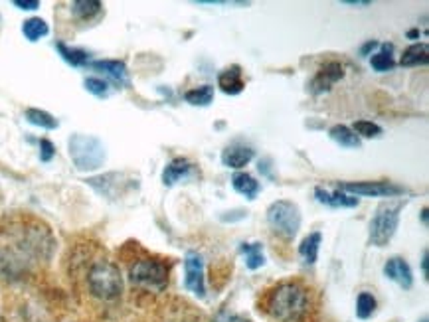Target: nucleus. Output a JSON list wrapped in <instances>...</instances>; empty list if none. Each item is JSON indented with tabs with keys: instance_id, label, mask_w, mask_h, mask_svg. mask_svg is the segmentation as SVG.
Here are the masks:
<instances>
[{
	"instance_id": "nucleus-31",
	"label": "nucleus",
	"mask_w": 429,
	"mask_h": 322,
	"mask_svg": "<svg viewBox=\"0 0 429 322\" xmlns=\"http://www.w3.org/2000/svg\"><path fill=\"white\" fill-rule=\"evenodd\" d=\"M214 322H251V321H247V319L239 316V314H234V312H226V310H221Z\"/></svg>"
},
{
	"instance_id": "nucleus-16",
	"label": "nucleus",
	"mask_w": 429,
	"mask_h": 322,
	"mask_svg": "<svg viewBox=\"0 0 429 322\" xmlns=\"http://www.w3.org/2000/svg\"><path fill=\"white\" fill-rule=\"evenodd\" d=\"M232 186H234L235 192L246 196L247 200H255L261 190L260 182L247 172H235L234 178H232Z\"/></svg>"
},
{
	"instance_id": "nucleus-28",
	"label": "nucleus",
	"mask_w": 429,
	"mask_h": 322,
	"mask_svg": "<svg viewBox=\"0 0 429 322\" xmlns=\"http://www.w3.org/2000/svg\"><path fill=\"white\" fill-rule=\"evenodd\" d=\"M352 130H354V135L360 139H376V137H380L382 135V127L378 125V123H374V121H366V119H360V121H356L354 125H352Z\"/></svg>"
},
{
	"instance_id": "nucleus-17",
	"label": "nucleus",
	"mask_w": 429,
	"mask_h": 322,
	"mask_svg": "<svg viewBox=\"0 0 429 322\" xmlns=\"http://www.w3.org/2000/svg\"><path fill=\"white\" fill-rule=\"evenodd\" d=\"M321 242H323V235L321 232L309 233L299 245V255L305 261V265H314L317 259H319V249H321Z\"/></svg>"
},
{
	"instance_id": "nucleus-6",
	"label": "nucleus",
	"mask_w": 429,
	"mask_h": 322,
	"mask_svg": "<svg viewBox=\"0 0 429 322\" xmlns=\"http://www.w3.org/2000/svg\"><path fill=\"white\" fill-rule=\"evenodd\" d=\"M267 223L279 237L293 239L301 230V210L289 200H277L267 207Z\"/></svg>"
},
{
	"instance_id": "nucleus-21",
	"label": "nucleus",
	"mask_w": 429,
	"mask_h": 322,
	"mask_svg": "<svg viewBox=\"0 0 429 322\" xmlns=\"http://www.w3.org/2000/svg\"><path fill=\"white\" fill-rule=\"evenodd\" d=\"M101 8H103V4L97 2V0H76L69 6V10L78 20H90V18L101 12Z\"/></svg>"
},
{
	"instance_id": "nucleus-18",
	"label": "nucleus",
	"mask_w": 429,
	"mask_h": 322,
	"mask_svg": "<svg viewBox=\"0 0 429 322\" xmlns=\"http://www.w3.org/2000/svg\"><path fill=\"white\" fill-rule=\"evenodd\" d=\"M429 62L428 44H412L405 48L400 58V64L403 67H416V65H426Z\"/></svg>"
},
{
	"instance_id": "nucleus-14",
	"label": "nucleus",
	"mask_w": 429,
	"mask_h": 322,
	"mask_svg": "<svg viewBox=\"0 0 429 322\" xmlns=\"http://www.w3.org/2000/svg\"><path fill=\"white\" fill-rule=\"evenodd\" d=\"M218 87H220L226 95H237L242 93L246 87V81L242 76V67L239 65H232L228 69H224L218 76Z\"/></svg>"
},
{
	"instance_id": "nucleus-29",
	"label": "nucleus",
	"mask_w": 429,
	"mask_h": 322,
	"mask_svg": "<svg viewBox=\"0 0 429 322\" xmlns=\"http://www.w3.org/2000/svg\"><path fill=\"white\" fill-rule=\"evenodd\" d=\"M83 85H85V90L90 91V93H93L95 97H107L109 91H111L109 83L101 78H85Z\"/></svg>"
},
{
	"instance_id": "nucleus-12",
	"label": "nucleus",
	"mask_w": 429,
	"mask_h": 322,
	"mask_svg": "<svg viewBox=\"0 0 429 322\" xmlns=\"http://www.w3.org/2000/svg\"><path fill=\"white\" fill-rule=\"evenodd\" d=\"M314 198H317V202H321V204H326V206L330 207H356L358 204H360V200L358 198H354V196H351V194L342 192V190H335V192H328V190H325V188H314Z\"/></svg>"
},
{
	"instance_id": "nucleus-4",
	"label": "nucleus",
	"mask_w": 429,
	"mask_h": 322,
	"mask_svg": "<svg viewBox=\"0 0 429 322\" xmlns=\"http://www.w3.org/2000/svg\"><path fill=\"white\" fill-rule=\"evenodd\" d=\"M403 202H382L376 207V214L370 219V245L374 247H386L392 237L396 235V230L400 226V212Z\"/></svg>"
},
{
	"instance_id": "nucleus-15",
	"label": "nucleus",
	"mask_w": 429,
	"mask_h": 322,
	"mask_svg": "<svg viewBox=\"0 0 429 322\" xmlns=\"http://www.w3.org/2000/svg\"><path fill=\"white\" fill-rule=\"evenodd\" d=\"M93 69L103 71L107 78H111L115 83H127V65L119 60H97L92 62Z\"/></svg>"
},
{
	"instance_id": "nucleus-33",
	"label": "nucleus",
	"mask_w": 429,
	"mask_h": 322,
	"mask_svg": "<svg viewBox=\"0 0 429 322\" xmlns=\"http://www.w3.org/2000/svg\"><path fill=\"white\" fill-rule=\"evenodd\" d=\"M12 4L20 10H36V8H40L38 0H14Z\"/></svg>"
},
{
	"instance_id": "nucleus-35",
	"label": "nucleus",
	"mask_w": 429,
	"mask_h": 322,
	"mask_svg": "<svg viewBox=\"0 0 429 322\" xmlns=\"http://www.w3.org/2000/svg\"><path fill=\"white\" fill-rule=\"evenodd\" d=\"M344 4H348V6H370L372 2L370 0H342Z\"/></svg>"
},
{
	"instance_id": "nucleus-11",
	"label": "nucleus",
	"mask_w": 429,
	"mask_h": 322,
	"mask_svg": "<svg viewBox=\"0 0 429 322\" xmlns=\"http://www.w3.org/2000/svg\"><path fill=\"white\" fill-rule=\"evenodd\" d=\"M253 156H255V153H253L251 146L242 144V142H234V144H230V146L224 149L221 162H224V167L235 168V170H237V168L247 167V164L253 160Z\"/></svg>"
},
{
	"instance_id": "nucleus-13",
	"label": "nucleus",
	"mask_w": 429,
	"mask_h": 322,
	"mask_svg": "<svg viewBox=\"0 0 429 322\" xmlns=\"http://www.w3.org/2000/svg\"><path fill=\"white\" fill-rule=\"evenodd\" d=\"M192 170H194V164L188 158H174L162 170V182H165V186H174L176 182L188 178L192 174Z\"/></svg>"
},
{
	"instance_id": "nucleus-37",
	"label": "nucleus",
	"mask_w": 429,
	"mask_h": 322,
	"mask_svg": "<svg viewBox=\"0 0 429 322\" xmlns=\"http://www.w3.org/2000/svg\"><path fill=\"white\" fill-rule=\"evenodd\" d=\"M421 322H428V319H421Z\"/></svg>"
},
{
	"instance_id": "nucleus-34",
	"label": "nucleus",
	"mask_w": 429,
	"mask_h": 322,
	"mask_svg": "<svg viewBox=\"0 0 429 322\" xmlns=\"http://www.w3.org/2000/svg\"><path fill=\"white\" fill-rule=\"evenodd\" d=\"M428 261H429V253H428V249H423V257H421V269H423V277H426V279H429Z\"/></svg>"
},
{
	"instance_id": "nucleus-24",
	"label": "nucleus",
	"mask_w": 429,
	"mask_h": 322,
	"mask_svg": "<svg viewBox=\"0 0 429 322\" xmlns=\"http://www.w3.org/2000/svg\"><path fill=\"white\" fill-rule=\"evenodd\" d=\"M184 99H186V103L196 105V107H208L214 99V87L212 85L194 87V90L184 93Z\"/></svg>"
},
{
	"instance_id": "nucleus-9",
	"label": "nucleus",
	"mask_w": 429,
	"mask_h": 322,
	"mask_svg": "<svg viewBox=\"0 0 429 322\" xmlns=\"http://www.w3.org/2000/svg\"><path fill=\"white\" fill-rule=\"evenodd\" d=\"M384 275H386V279L400 285L402 289H412V285H414V273H412L410 263L403 257H398V255L386 261Z\"/></svg>"
},
{
	"instance_id": "nucleus-1",
	"label": "nucleus",
	"mask_w": 429,
	"mask_h": 322,
	"mask_svg": "<svg viewBox=\"0 0 429 322\" xmlns=\"http://www.w3.org/2000/svg\"><path fill=\"white\" fill-rule=\"evenodd\" d=\"M312 309L311 289L303 281H279L260 298V310L274 322H305Z\"/></svg>"
},
{
	"instance_id": "nucleus-8",
	"label": "nucleus",
	"mask_w": 429,
	"mask_h": 322,
	"mask_svg": "<svg viewBox=\"0 0 429 322\" xmlns=\"http://www.w3.org/2000/svg\"><path fill=\"white\" fill-rule=\"evenodd\" d=\"M184 287L198 298L206 296L204 283V259L198 251H188L184 257Z\"/></svg>"
},
{
	"instance_id": "nucleus-7",
	"label": "nucleus",
	"mask_w": 429,
	"mask_h": 322,
	"mask_svg": "<svg viewBox=\"0 0 429 322\" xmlns=\"http://www.w3.org/2000/svg\"><path fill=\"white\" fill-rule=\"evenodd\" d=\"M338 190L351 194V196H366V198H396L402 196L405 190L402 186H396L392 182H342L338 184Z\"/></svg>"
},
{
	"instance_id": "nucleus-27",
	"label": "nucleus",
	"mask_w": 429,
	"mask_h": 322,
	"mask_svg": "<svg viewBox=\"0 0 429 322\" xmlns=\"http://www.w3.org/2000/svg\"><path fill=\"white\" fill-rule=\"evenodd\" d=\"M382 48H384L382 52L374 53V56L370 58V65H372L376 71H390V69H394V65H396L394 58H392V46L384 44Z\"/></svg>"
},
{
	"instance_id": "nucleus-36",
	"label": "nucleus",
	"mask_w": 429,
	"mask_h": 322,
	"mask_svg": "<svg viewBox=\"0 0 429 322\" xmlns=\"http://www.w3.org/2000/svg\"><path fill=\"white\" fill-rule=\"evenodd\" d=\"M421 218H423V221H428V207H423V212H421Z\"/></svg>"
},
{
	"instance_id": "nucleus-2",
	"label": "nucleus",
	"mask_w": 429,
	"mask_h": 322,
	"mask_svg": "<svg viewBox=\"0 0 429 322\" xmlns=\"http://www.w3.org/2000/svg\"><path fill=\"white\" fill-rule=\"evenodd\" d=\"M85 283H87L90 295L95 296L97 300H103V303L117 300L125 291V281H123L121 269L113 261H107V259L93 261L85 273Z\"/></svg>"
},
{
	"instance_id": "nucleus-23",
	"label": "nucleus",
	"mask_w": 429,
	"mask_h": 322,
	"mask_svg": "<svg viewBox=\"0 0 429 322\" xmlns=\"http://www.w3.org/2000/svg\"><path fill=\"white\" fill-rule=\"evenodd\" d=\"M56 48H58V52H60V56L64 58L65 62H67L69 65H74V67L85 65L87 64V60H90V53L85 52V50H79V48H69V46H65L64 42H58V44H56Z\"/></svg>"
},
{
	"instance_id": "nucleus-5",
	"label": "nucleus",
	"mask_w": 429,
	"mask_h": 322,
	"mask_svg": "<svg viewBox=\"0 0 429 322\" xmlns=\"http://www.w3.org/2000/svg\"><path fill=\"white\" fill-rule=\"evenodd\" d=\"M69 156L78 170H97L105 162L103 142L92 135H74L69 142Z\"/></svg>"
},
{
	"instance_id": "nucleus-25",
	"label": "nucleus",
	"mask_w": 429,
	"mask_h": 322,
	"mask_svg": "<svg viewBox=\"0 0 429 322\" xmlns=\"http://www.w3.org/2000/svg\"><path fill=\"white\" fill-rule=\"evenodd\" d=\"M376 296L372 295V293H368V291H364V293H360L358 298H356V316H358L360 321H368V319L376 312Z\"/></svg>"
},
{
	"instance_id": "nucleus-20",
	"label": "nucleus",
	"mask_w": 429,
	"mask_h": 322,
	"mask_svg": "<svg viewBox=\"0 0 429 322\" xmlns=\"http://www.w3.org/2000/svg\"><path fill=\"white\" fill-rule=\"evenodd\" d=\"M239 251L246 255V265L249 271H258L265 265V255H263V245L261 244H242Z\"/></svg>"
},
{
	"instance_id": "nucleus-26",
	"label": "nucleus",
	"mask_w": 429,
	"mask_h": 322,
	"mask_svg": "<svg viewBox=\"0 0 429 322\" xmlns=\"http://www.w3.org/2000/svg\"><path fill=\"white\" fill-rule=\"evenodd\" d=\"M26 119L28 123L36 125V127H42L46 130L58 129V121L56 117L50 115L48 111H42V109H26Z\"/></svg>"
},
{
	"instance_id": "nucleus-30",
	"label": "nucleus",
	"mask_w": 429,
	"mask_h": 322,
	"mask_svg": "<svg viewBox=\"0 0 429 322\" xmlns=\"http://www.w3.org/2000/svg\"><path fill=\"white\" fill-rule=\"evenodd\" d=\"M40 149H42V153H40L42 162H50L53 158V155H56V146H53L48 139H42V141H40Z\"/></svg>"
},
{
	"instance_id": "nucleus-3",
	"label": "nucleus",
	"mask_w": 429,
	"mask_h": 322,
	"mask_svg": "<svg viewBox=\"0 0 429 322\" xmlns=\"http://www.w3.org/2000/svg\"><path fill=\"white\" fill-rule=\"evenodd\" d=\"M129 281L137 289L162 293L169 285V265L158 257H137L129 265Z\"/></svg>"
},
{
	"instance_id": "nucleus-32",
	"label": "nucleus",
	"mask_w": 429,
	"mask_h": 322,
	"mask_svg": "<svg viewBox=\"0 0 429 322\" xmlns=\"http://www.w3.org/2000/svg\"><path fill=\"white\" fill-rule=\"evenodd\" d=\"M194 4H208V6H247L249 2H220V0H194Z\"/></svg>"
},
{
	"instance_id": "nucleus-10",
	"label": "nucleus",
	"mask_w": 429,
	"mask_h": 322,
	"mask_svg": "<svg viewBox=\"0 0 429 322\" xmlns=\"http://www.w3.org/2000/svg\"><path fill=\"white\" fill-rule=\"evenodd\" d=\"M342 78H344V67L338 64V62H328V64H325L317 71V76H314V79L311 81L312 93L328 91Z\"/></svg>"
},
{
	"instance_id": "nucleus-19",
	"label": "nucleus",
	"mask_w": 429,
	"mask_h": 322,
	"mask_svg": "<svg viewBox=\"0 0 429 322\" xmlns=\"http://www.w3.org/2000/svg\"><path fill=\"white\" fill-rule=\"evenodd\" d=\"M328 135H330L333 141L340 144V146H344V149H360V139H358V137L354 135V130H352L351 127H346V125H335V127H330Z\"/></svg>"
},
{
	"instance_id": "nucleus-22",
	"label": "nucleus",
	"mask_w": 429,
	"mask_h": 322,
	"mask_svg": "<svg viewBox=\"0 0 429 322\" xmlns=\"http://www.w3.org/2000/svg\"><path fill=\"white\" fill-rule=\"evenodd\" d=\"M22 34L26 36L30 42H38L40 38L50 34V26L46 24V20L42 18H28L26 22L22 24Z\"/></svg>"
}]
</instances>
